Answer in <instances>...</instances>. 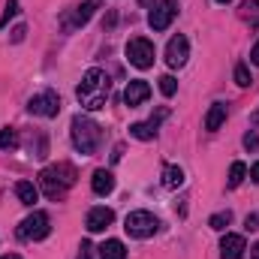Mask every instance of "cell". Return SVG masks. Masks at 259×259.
<instances>
[{
    "mask_svg": "<svg viewBox=\"0 0 259 259\" xmlns=\"http://www.w3.org/2000/svg\"><path fill=\"white\" fill-rule=\"evenodd\" d=\"M97 9H100V0H84V3L72 12V21H69L66 27H81V24H88V21H91V15H94Z\"/></svg>",
    "mask_w": 259,
    "mask_h": 259,
    "instance_id": "obj_14",
    "label": "cell"
},
{
    "mask_svg": "<svg viewBox=\"0 0 259 259\" xmlns=\"http://www.w3.org/2000/svg\"><path fill=\"white\" fill-rule=\"evenodd\" d=\"M241 18L250 27H259V0H244L241 3Z\"/></svg>",
    "mask_w": 259,
    "mask_h": 259,
    "instance_id": "obj_19",
    "label": "cell"
},
{
    "mask_svg": "<svg viewBox=\"0 0 259 259\" xmlns=\"http://www.w3.org/2000/svg\"><path fill=\"white\" fill-rule=\"evenodd\" d=\"M15 12H18V0H9V3H6V12H3V18H0V30H3V24H6Z\"/></svg>",
    "mask_w": 259,
    "mask_h": 259,
    "instance_id": "obj_27",
    "label": "cell"
},
{
    "mask_svg": "<svg viewBox=\"0 0 259 259\" xmlns=\"http://www.w3.org/2000/svg\"><path fill=\"white\" fill-rule=\"evenodd\" d=\"M12 148H18V133L12 127H3L0 130V151H12Z\"/></svg>",
    "mask_w": 259,
    "mask_h": 259,
    "instance_id": "obj_22",
    "label": "cell"
},
{
    "mask_svg": "<svg viewBox=\"0 0 259 259\" xmlns=\"http://www.w3.org/2000/svg\"><path fill=\"white\" fill-rule=\"evenodd\" d=\"M217 3H232V0H217Z\"/></svg>",
    "mask_w": 259,
    "mask_h": 259,
    "instance_id": "obj_35",
    "label": "cell"
},
{
    "mask_svg": "<svg viewBox=\"0 0 259 259\" xmlns=\"http://www.w3.org/2000/svg\"><path fill=\"white\" fill-rule=\"evenodd\" d=\"M124 229H127V235H133V238H151L160 229V220L151 211H130L127 220H124Z\"/></svg>",
    "mask_w": 259,
    "mask_h": 259,
    "instance_id": "obj_5",
    "label": "cell"
},
{
    "mask_svg": "<svg viewBox=\"0 0 259 259\" xmlns=\"http://www.w3.org/2000/svg\"><path fill=\"white\" fill-rule=\"evenodd\" d=\"M160 91H163V97H175V91H178L175 75H163V78H160Z\"/></svg>",
    "mask_w": 259,
    "mask_h": 259,
    "instance_id": "obj_24",
    "label": "cell"
},
{
    "mask_svg": "<svg viewBox=\"0 0 259 259\" xmlns=\"http://www.w3.org/2000/svg\"><path fill=\"white\" fill-rule=\"evenodd\" d=\"M91 187H94L97 196H109L112 190H115V175H112L109 169H97L94 178H91Z\"/></svg>",
    "mask_w": 259,
    "mask_h": 259,
    "instance_id": "obj_13",
    "label": "cell"
},
{
    "mask_svg": "<svg viewBox=\"0 0 259 259\" xmlns=\"http://www.w3.org/2000/svg\"><path fill=\"white\" fill-rule=\"evenodd\" d=\"M250 259H259V241L253 244V247H250Z\"/></svg>",
    "mask_w": 259,
    "mask_h": 259,
    "instance_id": "obj_33",
    "label": "cell"
},
{
    "mask_svg": "<svg viewBox=\"0 0 259 259\" xmlns=\"http://www.w3.org/2000/svg\"><path fill=\"white\" fill-rule=\"evenodd\" d=\"M175 15H178V3L175 0H160L151 9L148 24H151V30H169V24L175 21Z\"/></svg>",
    "mask_w": 259,
    "mask_h": 259,
    "instance_id": "obj_8",
    "label": "cell"
},
{
    "mask_svg": "<svg viewBox=\"0 0 259 259\" xmlns=\"http://www.w3.org/2000/svg\"><path fill=\"white\" fill-rule=\"evenodd\" d=\"M187 58H190V42H187V36H172L169 39V46H166V64L172 66V69H178V66L187 64Z\"/></svg>",
    "mask_w": 259,
    "mask_h": 259,
    "instance_id": "obj_9",
    "label": "cell"
},
{
    "mask_svg": "<svg viewBox=\"0 0 259 259\" xmlns=\"http://www.w3.org/2000/svg\"><path fill=\"white\" fill-rule=\"evenodd\" d=\"M130 136L139 139V142H151V139L157 136V130L151 127V124H133V127H130Z\"/></svg>",
    "mask_w": 259,
    "mask_h": 259,
    "instance_id": "obj_21",
    "label": "cell"
},
{
    "mask_svg": "<svg viewBox=\"0 0 259 259\" xmlns=\"http://www.w3.org/2000/svg\"><path fill=\"white\" fill-rule=\"evenodd\" d=\"M244 148H247V151H259V130H250V133L244 136Z\"/></svg>",
    "mask_w": 259,
    "mask_h": 259,
    "instance_id": "obj_26",
    "label": "cell"
},
{
    "mask_svg": "<svg viewBox=\"0 0 259 259\" xmlns=\"http://www.w3.org/2000/svg\"><path fill=\"white\" fill-rule=\"evenodd\" d=\"M229 223H232V211H217V214H211V220H208V226L217 229V232H223Z\"/></svg>",
    "mask_w": 259,
    "mask_h": 259,
    "instance_id": "obj_23",
    "label": "cell"
},
{
    "mask_svg": "<svg viewBox=\"0 0 259 259\" xmlns=\"http://www.w3.org/2000/svg\"><path fill=\"white\" fill-rule=\"evenodd\" d=\"M235 81H238V88H247V84H250V69L244 64L235 66Z\"/></svg>",
    "mask_w": 259,
    "mask_h": 259,
    "instance_id": "obj_25",
    "label": "cell"
},
{
    "mask_svg": "<svg viewBox=\"0 0 259 259\" xmlns=\"http://www.w3.org/2000/svg\"><path fill=\"white\" fill-rule=\"evenodd\" d=\"M154 42L151 39H145V36H133L127 42V61L136 69H148V66H154Z\"/></svg>",
    "mask_w": 259,
    "mask_h": 259,
    "instance_id": "obj_6",
    "label": "cell"
},
{
    "mask_svg": "<svg viewBox=\"0 0 259 259\" xmlns=\"http://www.w3.org/2000/svg\"><path fill=\"white\" fill-rule=\"evenodd\" d=\"M247 250L244 244V235H235V232H226L223 241H220V259H241Z\"/></svg>",
    "mask_w": 259,
    "mask_h": 259,
    "instance_id": "obj_11",
    "label": "cell"
},
{
    "mask_svg": "<svg viewBox=\"0 0 259 259\" xmlns=\"http://www.w3.org/2000/svg\"><path fill=\"white\" fill-rule=\"evenodd\" d=\"M75 97H78V103H81L88 112L103 109L106 100H109V78H106V72H103L100 66H91V69L84 72L81 84L75 88Z\"/></svg>",
    "mask_w": 259,
    "mask_h": 259,
    "instance_id": "obj_1",
    "label": "cell"
},
{
    "mask_svg": "<svg viewBox=\"0 0 259 259\" xmlns=\"http://www.w3.org/2000/svg\"><path fill=\"white\" fill-rule=\"evenodd\" d=\"M181 184H184V169H181V166H166V169H163V187L178 190Z\"/></svg>",
    "mask_w": 259,
    "mask_h": 259,
    "instance_id": "obj_18",
    "label": "cell"
},
{
    "mask_svg": "<svg viewBox=\"0 0 259 259\" xmlns=\"http://www.w3.org/2000/svg\"><path fill=\"white\" fill-rule=\"evenodd\" d=\"M250 61H253V64L259 66V42L253 46V49H250Z\"/></svg>",
    "mask_w": 259,
    "mask_h": 259,
    "instance_id": "obj_32",
    "label": "cell"
},
{
    "mask_svg": "<svg viewBox=\"0 0 259 259\" xmlns=\"http://www.w3.org/2000/svg\"><path fill=\"white\" fill-rule=\"evenodd\" d=\"M49 232H52V220H49L46 211H33L18 223V238L21 241H42Z\"/></svg>",
    "mask_w": 259,
    "mask_h": 259,
    "instance_id": "obj_4",
    "label": "cell"
},
{
    "mask_svg": "<svg viewBox=\"0 0 259 259\" xmlns=\"http://www.w3.org/2000/svg\"><path fill=\"white\" fill-rule=\"evenodd\" d=\"M148 97H151V84H148V81H142V78H133V81H127L124 103H127L130 109H133V106H142Z\"/></svg>",
    "mask_w": 259,
    "mask_h": 259,
    "instance_id": "obj_12",
    "label": "cell"
},
{
    "mask_svg": "<svg viewBox=\"0 0 259 259\" xmlns=\"http://www.w3.org/2000/svg\"><path fill=\"white\" fill-rule=\"evenodd\" d=\"M27 112H30V115H39V118H58V112H61V97H58L55 91H42V94L30 97Z\"/></svg>",
    "mask_w": 259,
    "mask_h": 259,
    "instance_id": "obj_7",
    "label": "cell"
},
{
    "mask_svg": "<svg viewBox=\"0 0 259 259\" xmlns=\"http://www.w3.org/2000/svg\"><path fill=\"white\" fill-rule=\"evenodd\" d=\"M223 121H226V103H214L211 109H208V115H205V130H220L223 127Z\"/></svg>",
    "mask_w": 259,
    "mask_h": 259,
    "instance_id": "obj_16",
    "label": "cell"
},
{
    "mask_svg": "<svg viewBox=\"0 0 259 259\" xmlns=\"http://www.w3.org/2000/svg\"><path fill=\"white\" fill-rule=\"evenodd\" d=\"M75 184V169L69 163H58V166H46L39 172V187L49 199H64V193Z\"/></svg>",
    "mask_w": 259,
    "mask_h": 259,
    "instance_id": "obj_2",
    "label": "cell"
},
{
    "mask_svg": "<svg viewBox=\"0 0 259 259\" xmlns=\"http://www.w3.org/2000/svg\"><path fill=\"white\" fill-rule=\"evenodd\" d=\"M91 253H94V247H91L88 241H81V247H78V259H91Z\"/></svg>",
    "mask_w": 259,
    "mask_h": 259,
    "instance_id": "obj_28",
    "label": "cell"
},
{
    "mask_svg": "<svg viewBox=\"0 0 259 259\" xmlns=\"http://www.w3.org/2000/svg\"><path fill=\"white\" fill-rule=\"evenodd\" d=\"M244 178H247V166H244V163H232V166H229V181H226V184L235 190V187H241Z\"/></svg>",
    "mask_w": 259,
    "mask_h": 259,
    "instance_id": "obj_20",
    "label": "cell"
},
{
    "mask_svg": "<svg viewBox=\"0 0 259 259\" xmlns=\"http://www.w3.org/2000/svg\"><path fill=\"white\" fill-rule=\"evenodd\" d=\"M21 39H24V27H21V24H18V27H15V30H12V42H21Z\"/></svg>",
    "mask_w": 259,
    "mask_h": 259,
    "instance_id": "obj_30",
    "label": "cell"
},
{
    "mask_svg": "<svg viewBox=\"0 0 259 259\" xmlns=\"http://www.w3.org/2000/svg\"><path fill=\"white\" fill-rule=\"evenodd\" d=\"M15 196H18V202H21V205L33 208V202L39 199V190H36L30 181H18V184H15Z\"/></svg>",
    "mask_w": 259,
    "mask_h": 259,
    "instance_id": "obj_17",
    "label": "cell"
},
{
    "mask_svg": "<svg viewBox=\"0 0 259 259\" xmlns=\"http://www.w3.org/2000/svg\"><path fill=\"white\" fill-rule=\"evenodd\" d=\"M100 259H127V247L118 238H109L100 244Z\"/></svg>",
    "mask_w": 259,
    "mask_h": 259,
    "instance_id": "obj_15",
    "label": "cell"
},
{
    "mask_svg": "<svg viewBox=\"0 0 259 259\" xmlns=\"http://www.w3.org/2000/svg\"><path fill=\"white\" fill-rule=\"evenodd\" d=\"M0 259H21L18 253H6V256H0Z\"/></svg>",
    "mask_w": 259,
    "mask_h": 259,
    "instance_id": "obj_34",
    "label": "cell"
},
{
    "mask_svg": "<svg viewBox=\"0 0 259 259\" xmlns=\"http://www.w3.org/2000/svg\"><path fill=\"white\" fill-rule=\"evenodd\" d=\"M69 136H72V145L81 151V154H97L100 151V142H103V130L100 124H94L91 118L84 115H75L72 124H69Z\"/></svg>",
    "mask_w": 259,
    "mask_h": 259,
    "instance_id": "obj_3",
    "label": "cell"
},
{
    "mask_svg": "<svg viewBox=\"0 0 259 259\" xmlns=\"http://www.w3.org/2000/svg\"><path fill=\"white\" fill-rule=\"evenodd\" d=\"M244 226L253 232V229H259V214H247V220H244Z\"/></svg>",
    "mask_w": 259,
    "mask_h": 259,
    "instance_id": "obj_29",
    "label": "cell"
},
{
    "mask_svg": "<svg viewBox=\"0 0 259 259\" xmlns=\"http://www.w3.org/2000/svg\"><path fill=\"white\" fill-rule=\"evenodd\" d=\"M112 223H115V211H112V208H106V205L91 208V211H88V220H84L88 232H106Z\"/></svg>",
    "mask_w": 259,
    "mask_h": 259,
    "instance_id": "obj_10",
    "label": "cell"
},
{
    "mask_svg": "<svg viewBox=\"0 0 259 259\" xmlns=\"http://www.w3.org/2000/svg\"><path fill=\"white\" fill-rule=\"evenodd\" d=\"M250 181H253V184H259V163H253V166H250Z\"/></svg>",
    "mask_w": 259,
    "mask_h": 259,
    "instance_id": "obj_31",
    "label": "cell"
}]
</instances>
